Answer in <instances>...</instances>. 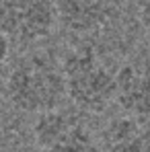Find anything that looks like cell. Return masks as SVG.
Returning a JSON list of instances; mask_svg holds the SVG:
<instances>
[{
	"label": "cell",
	"instance_id": "6da1fadb",
	"mask_svg": "<svg viewBox=\"0 0 150 152\" xmlns=\"http://www.w3.org/2000/svg\"><path fill=\"white\" fill-rule=\"evenodd\" d=\"M4 95L21 113L39 115L62 107L64 99H68L62 60L50 51L23 56L6 74Z\"/></svg>",
	"mask_w": 150,
	"mask_h": 152
},
{
	"label": "cell",
	"instance_id": "7a4b0ae2",
	"mask_svg": "<svg viewBox=\"0 0 150 152\" xmlns=\"http://www.w3.org/2000/svg\"><path fill=\"white\" fill-rule=\"evenodd\" d=\"M66 97L78 111L99 115L111 107L117 95V78L101 62L89 43H78L64 53Z\"/></svg>",
	"mask_w": 150,
	"mask_h": 152
},
{
	"label": "cell",
	"instance_id": "3957f363",
	"mask_svg": "<svg viewBox=\"0 0 150 152\" xmlns=\"http://www.w3.org/2000/svg\"><path fill=\"white\" fill-rule=\"evenodd\" d=\"M31 136L37 152H99L91 127L76 107H58L35 115Z\"/></svg>",
	"mask_w": 150,
	"mask_h": 152
},
{
	"label": "cell",
	"instance_id": "277c9868",
	"mask_svg": "<svg viewBox=\"0 0 150 152\" xmlns=\"http://www.w3.org/2000/svg\"><path fill=\"white\" fill-rule=\"evenodd\" d=\"M58 25L56 0H0V29L12 43L33 45Z\"/></svg>",
	"mask_w": 150,
	"mask_h": 152
},
{
	"label": "cell",
	"instance_id": "5b68a950",
	"mask_svg": "<svg viewBox=\"0 0 150 152\" xmlns=\"http://www.w3.org/2000/svg\"><path fill=\"white\" fill-rule=\"evenodd\" d=\"M58 23L76 35H93L109 27L117 12V0H56Z\"/></svg>",
	"mask_w": 150,
	"mask_h": 152
},
{
	"label": "cell",
	"instance_id": "8992f818",
	"mask_svg": "<svg viewBox=\"0 0 150 152\" xmlns=\"http://www.w3.org/2000/svg\"><path fill=\"white\" fill-rule=\"evenodd\" d=\"M115 101L125 115L150 121V64H124L117 72Z\"/></svg>",
	"mask_w": 150,
	"mask_h": 152
},
{
	"label": "cell",
	"instance_id": "52a82bcc",
	"mask_svg": "<svg viewBox=\"0 0 150 152\" xmlns=\"http://www.w3.org/2000/svg\"><path fill=\"white\" fill-rule=\"evenodd\" d=\"M99 152H150V121L132 115L111 119L101 132Z\"/></svg>",
	"mask_w": 150,
	"mask_h": 152
},
{
	"label": "cell",
	"instance_id": "ba28073f",
	"mask_svg": "<svg viewBox=\"0 0 150 152\" xmlns=\"http://www.w3.org/2000/svg\"><path fill=\"white\" fill-rule=\"evenodd\" d=\"M10 50H12V41H10V37L0 29V64H4V62L8 60Z\"/></svg>",
	"mask_w": 150,
	"mask_h": 152
},
{
	"label": "cell",
	"instance_id": "9c48e42d",
	"mask_svg": "<svg viewBox=\"0 0 150 152\" xmlns=\"http://www.w3.org/2000/svg\"><path fill=\"white\" fill-rule=\"evenodd\" d=\"M140 17H142V25L146 29V33L150 35V0H144L142 10H140Z\"/></svg>",
	"mask_w": 150,
	"mask_h": 152
},
{
	"label": "cell",
	"instance_id": "30bf717a",
	"mask_svg": "<svg viewBox=\"0 0 150 152\" xmlns=\"http://www.w3.org/2000/svg\"><path fill=\"white\" fill-rule=\"evenodd\" d=\"M0 152H19L17 148H12L10 144H6V142H0Z\"/></svg>",
	"mask_w": 150,
	"mask_h": 152
}]
</instances>
